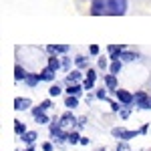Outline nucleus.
<instances>
[{"mask_svg": "<svg viewBox=\"0 0 151 151\" xmlns=\"http://www.w3.org/2000/svg\"><path fill=\"white\" fill-rule=\"evenodd\" d=\"M127 12V0H93V16H123Z\"/></svg>", "mask_w": 151, "mask_h": 151, "instance_id": "f257e3e1", "label": "nucleus"}, {"mask_svg": "<svg viewBox=\"0 0 151 151\" xmlns=\"http://www.w3.org/2000/svg\"><path fill=\"white\" fill-rule=\"evenodd\" d=\"M113 137H117V139H123V141H129V139H133L139 131H127V129H121V127H115L113 131Z\"/></svg>", "mask_w": 151, "mask_h": 151, "instance_id": "f03ea898", "label": "nucleus"}, {"mask_svg": "<svg viewBox=\"0 0 151 151\" xmlns=\"http://www.w3.org/2000/svg\"><path fill=\"white\" fill-rule=\"evenodd\" d=\"M48 131H50V137H57L58 141H65L67 137H69V133H65V131H63L60 123H50Z\"/></svg>", "mask_w": 151, "mask_h": 151, "instance_id": "7ed1b4c3", "label": "nucleus"}, {"mask_svg": "<svg viewBox=\"0 0 151 151\" xmlns=\"http://www.w3.org/2000/svg\"><path fill=\"white\" fill-rule=\"evenodd\" d=\"M115 95H117V99H119V101H121L123 105H131V103H133V95L129 93V91L117 89V91H115Z\"/></svg>", "mask_w": 151, "mask_h": 151, "instance_id": "20e7f679", "label": "nucleus"}, {"mask_svg": "<svg viewBox=\"0 0 151 151\" xmlns=\"http://www.w3.org/2000/svg\"><path fill=\"white\" fill-rule=\"evenodd\" d=\"M32 117H35V119L38 121V123H50V121H48V117L45 115V109H42L40 105L32 109Z\"/></svg>", "mask_w": 151, "mask_h": 151, "instance_id": "39448f33", "label": "nucleus"}, {"mask_svg": "<svg viewBox=\"0 0 151 151\" xmlns=\"http://www.w3.org/2000/svg\"><path fill=\"white\" fill-rule=\"evenodd\" d=\"M107 50H109V55H111V60H119V58H121V55L125 52V48L121 47V45H119V47L111 45V47L107 48Z\"/></svg>", "mask_w": 151, "mask_h": 151, "instance_id": "423d86ee", "label": "nucleus"}, {"mask_svg": "<svg viewBox=\"0 0 151 151\" xmlns=\"http://www.w3.org/2000/svg\"><path fill=\"white\" fill-rule=\"evenodd\" d=\"M95 79H97V73H95L93 69H89V70H87V79H85V83H83V87H85L87 91H89V89H93Z\"/></svg>", "mask_w": 151, "mask_h": 151, "instance_id": "0eeeda50", "label": "nucleus"}, {"mask_svg": "<svg viewBox=\"0 0 151 151\" xmlns=\"http://www.w3.org/2000/svg\"><path fill=\"white\" fill-rule=\"evenodd\" d=\"M77 121L79 119H75L73 113H65V115L60 117V127H70V125H77Z\"/></svg>", "mask_w": 151, "mask_h": 151, "instance_id": "6e6552de", "label": "nucleus"}, {"mask_svg": "<svg viewBox=\"0 0 151 151\" xmlns=\"http://www.w3.org/2000/svg\"><path fill=\"white\" fill-rule=\"evenodd\" d=\"M81 69H77V70H70L69 75H67V85H75L77 81H81Z\"/></svg>", "mask_w": 151, "mask_h": 151, "instance_id": "1a4fd4ad", "label": "nucleus"}, {"mask_svg": "<svg viewBox=\"0 0 151 151\" xmlns=\"http://www.w3.org/2000/svg\"><path fill=\"white\" fill-rule=\"evenodd\" d=\"M30 99H16V101H14V109H16V111H24V109H28V107H30Z\"/></svg>", "mask_w": 151, "mask_h": 151, "instance_id": "9d476101", "label": "nucleus"}, {"mask_svg": "<svg viewBox=\"0 0 151 151\" xmlns=\"http://www.w3.org/2000/svg\"><path fill=\"white\" fill-rule=\"evenodd\" d=\"M20 139H22L24 143H26V145H32V143H35V141L38 139V135H36V131H26V133H24Z\"/></svg>", "mask_w": 151, "mask_h": 151, "instance_id": "9b49d317", "label": "nucleus"}, {"mask_svg": "<svg viewBox=\"0 0 151 151\" xmlns=\"http://www.w3.org/2000/svg\"><path fill=\"white\" fill-rule=\"evenodd\" d=\"M105 85H107V89H111L113 93L117 91V77L115 75H107L105 77Z\"/></svg>", "mask_w": 151, "mask_h": 151, "instance_id": "f8f14e48", "label": "nucleus"}, {"mask_svg": "<svg viewBox=\"0 0 151 151\" xmlns=\"http://www.w3.org/2000/svg\"><path fill=\"white\" fill-rule=\"evenodd\" d=\"M40 81H42V77H40V75H28V77L24 79V83H26L28 87H36Z\"/></svg>", "mask_w": 151, "mask_h": 151, "instance_id": "ddd939ff", "label": "nucleus"}, {"mask_svg": "<svg viewBox=\"0 0 151 151\" xmlns=\"http://www.w3.org/2000/svg\"><path fill=\"white\" fill-rule=\"evenodd\" d=\"M81 93H83V87H79V85H69L67 87V95H70V97H79Z\"/></svg>", "mask_w": 151, "mask_h": 151, "instance_id": "4468645a", "label": "nucleus"}, {"mask_svg": "<svg viewBox=\"0 0 151 151\" xmlns=\"http://www.w3.org/2000/svg\"><path fill=\"white\" fill-rule=\"evenodd\" d=\"M47 50L48 52H67L69 47H67V45H48Z\"/></svg>", "mask_w": 151, "mask_h": 151, "instance_id": "2eb2a0df", "label": "nucleus"}, {"mask_svg": "<svg viewBox=\"0 0 151 151\" xmlns=\"http://www.w3.org/2000/svg\"><path fill=\"white\" fill-rule=\"evenodd\" d=\"M40 77H42V81H55V69L47 67V69L40 73Z\"/></svg>", "mask_w": 151, "mask_h": 151, "instance_id": "dca6fc26", "label": "nucleus"}, {"mask_svg": "<svg viewBox=\"0 0 151 151\" xmlns=\"http://www.w3.org/2000/svg\"><path fill=\"white\" fill-rule=\"evenodd\" d=\"M26 77H28V75H26V70H24L22 67H16V69H14V79H16V81H24Z\"/></svg>", "mask_w": 151, "mask_h": 151, "instance_id": "f3484780", "label": "nucleus"}, {"mask_svg": "<svg viewBox=\"0 0 151 151\" xmlns=\"http://www.w3.org/2000/svg\"><path fill=\"white\" fill-rule=\"evenodd\" d=\"M65 105H67L69 109H75V107L79 105V99H77V97H70V95H67V99H65Z\"/></svg>", "mask_w": 151, "mask_h": 151, "instance_id": "a211bd4d", "label": "nucleus"}, {"mask_svg": "<svg viewBox=\"0 0 151 151\" xmlns=\"http://www.w3.org/2000/svg\"><path fill=\"white\" fill-rule=\"evenodd\" d=\"M75 65H77V69H87L89 63H87V58H85V57H77V58H75Z\"/></svg>", "mask_w": 151, "mask_h": 151, "instance_id": "6ab92c4d", "label": "nucleus"}, {"mask_svg": "<svg viewBox=\"0 0 151 151\" xmlns=\"http://www.w3.org/2000/svg\"><path fill=\"white\" fill-rule=\"evenodd\" d=\"M67 141H69L70 145H75V143H81V137H79V133H69V137H67Z\"/></svg>", "mask_w": 151, "mask_h": 151, "instance_id": "aec40b11", "label": "nucleus"}, {"mask_svg": "<svg viewBox=\"0 0 151 151\" xmlns=\"http://www.w3.org/2000/svg\"><path fill=\"white\" fill-rule=\"evenodd\" d=\"M119 70H121V63H119V60H113L111 67H109V73H111V75H117Z\"/></svg>", "mask_w": 151, "mask_h": 151, "instance_id": "412c9836", "label": "nucleus"}, {"mask_svg": "<svg viewBox=\"0 0 151 151\" xmlns=\"http://www.w3.org/2000/svg\"><path fill=\"white\" fill-rule=\"evenodd\" d=\"M48 67H50V69H55V70H57L58 67H60V60H58L57 57H50V58H48Z\"/></svg>", "mask_w": 151, "mask_h": 151, "instance_id": "4be33fe9", "label": "nucleus"}, {"mask_svg": "<svg viewBox=\"0 0 151 151\" xmlns=\"http://www.w3.org/2000/svg\"><path fill=\"white\" fill-rule=\"evenodd\" d=\"M14 131H16L18 135H24V133H26V127H24V123L16 121V125H14Z\"/></svg>", "mask_w": 151, "mask_h": 151, "instance_id": "5701e85b", "label": "nucleus"}, {"mask_svg": "<svg viewBox=\"0 0 151 151\" xmlns=\"http://www.w3.org/2000/svg\"><path fill=\"white\" fill-rule=\"evenodd\" d=\"M121 58H123V60H135V52H123V55H121Z\"/></svg>", "mask_w": 151, "mask_h": 151, "instance_id": "b1692460", "label": "nucleus"}, {"mask_svg": "<svg viewBox=\"0 0 151 151\" xmlns=\"http://www.w3.org/2000/svg\"><path fill=\"white\" fill-rule=\"evenodd\" d=\"M48 93H50V97H57V95H60V89H58L57 85H52V87L48 89Z\"/></svg>", "mask_w": 151, "mask_h": 151, "instance_id": "393cba45", "label": "nucleus"}, {"mask_svg": "<svg viewBox=\"0 0 151 151\" xmlns=\"http://www.w3.org/2000/svg\"><path fill=\"white\" fill-rule=\"evenodd\" d=\"M89 52H91L93 57H97V55H99V47H97V45H91V47H89Z\"/></svg>", "mask_w": 151, "mask_h": 151, "instance_id": "a878e982", "label": "nucleus"}, {"mask_svg": "<svg viewBox=\"0 0 151 151\" xmlns=\"http://www.w3.org/2000/svg\"><path fill=\"white\" fill-rule=\"evenodd\" d=\"M40 107L47 111V109H50V107H52V101H50V99H47V101H42V103H40Z\"/></svg>", "mask_w": 151, "mask_h": 151, "instance_id": "bb28decb", "label": "nucleus"}, {"mask_svg": "<svg viewBox=\"0 0 151 151\" xmlns=\"http://www.w3.org/2000/svg\"><path fill=\"white\" fill-rule=\"evenodd\" d=\"M97 99H107V93H105V89H99V91H97Z\"/></svg>", "mask_w": 151, "mask_h": 151, "instance_id": "cd10ccee", "label": "nucleus"}, {"mask_svg": "<svg viewBox=\"0 0 151 151\" xmlns=\"http://www.w3.org/2000/svg\"><path fill=\"white\" fill-rule=\"evenodd\" d=\"M42 151H52V143H42Z\"/></svg>", "mask_w": 151, "mask_h": 151, "instance_id": "c85d7f7f", "label": "nucleus"}, {"mask_svg": "<svg viewBox=\"0 0 151 151\" xmlns=\"http://www.w3.org/2000/svg\"><path fill=\"white\" fill-rule=\"evenodd\" d=\"M105 67H107V58H99V69H105Z\"/></svg>", "mask_w": 151, "mask_h": 151, "instance_id": "c756f323", "label": "nucleus"}, {"mask_svg": "<svg viewBox=\"0 0 151 151\" xmlns=\"http://www.w3.org/2000/svg\"><path fill=\"white\" fill-rule=\"evenodd\" d=\"M85 123H87V119H85V117H81V119H79V121H77V125H79V127H83V125H85Z\"/></svg>", "mask_w": 151, "mask_h": 151, "instance_id": "7c9ffc66", "label": "nucleus"}, {"mask_svg": "<svg viewBox=\"0 0 151 151\" xmlns=\"http://www.w3.org/2000/svg\"><path fill=\"white\" fill-rule=\"evenodd\" d=\"M111 109H113V111H119V109H121V105H119V103H111Z\"/></svg>", "mask_w": 151, "mask_h": 151, "instance_id": "2f4dec72", "label": "nucleus"}, {"mask_svg": "<svg viewBox=\"0 0 151 151\" xmlns=\"http://www.w3.org/2000/svg\"><path fill=\"white\" fill-rule=\"evenodd\" d=\"M129 113H131L129 109H127V111H121V117H123V119H127V117H129Z\"/></svg>", "mask_w": 151, "mask_h": 151, "instance_id": "473e14b6", "label": "nucleus"}, {"mask_svg": "<svg viewBox=\"0 0 151 151\" xmlns=\"http://www.w3.org/2000/svg\"><path fill=\"white\" fill-rule=\"evenodd\" d=\"M81 145H89V139L87 137H81Z\"/></svg>", "mask_w": 151, "mask_h": 151, "instance_id": "72a5a7b5", "label": "nucleus"}, {"mask_svg": "<svg viewBox=\"0 0 151 151\" xmlns=\"http://www.w3.org/2000/svg\"><path fill=\"white\" fill-rule=\"evenodd\" d=\"M119 151H129V149H127V145L123 143V145H119Z\"/></svg>", "mask_w": 151, "mask_h": 151, "instance_id": "f704fd0d", "label": "nucleus"}, {"mask_svg": "<svg viewBox=\"0 0 151 151\" xmlns=\"http://www.w3.org/2000/svg\"><path fill=\"white\" fill-rule=\"evenodd\" d=\"M24 151H35V147H26V149H24Z\"/></svg>", "mask_w": 151, "mask_h": 151, "instance_id": "c9c22d12", "label": "nucleus"}]
</instances>
